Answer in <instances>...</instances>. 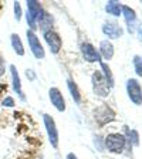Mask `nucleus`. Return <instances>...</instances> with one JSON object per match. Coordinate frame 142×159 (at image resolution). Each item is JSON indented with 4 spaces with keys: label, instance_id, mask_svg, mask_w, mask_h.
<instances>
[{
    "label": "nucleus",
    "instance_id": "1",
    "mask_svg": "<svg viewBox=\"0 0 142 159\" xmlns=\"http://www.w3.org/2000/svg\"><path fill=\"white\" fill-rule=\"evenodd\" d=\"M93 115H94V121L97 122V125H98L99 128H103L107 124H111L112 121H115L117 114L108 104H101V105H98L94 109Z\"/></svg>",
    "mask_w": 142,
    "mask_h": 159
},
{
    "label": "nucleus",
    "instance_id": "2",
    "mask_svg": "<svg viewBox=\"0 0 142 159\" xmlns=\"http://www.w3.org/2000/svg\"><path fill=\"white\" fill-rule=\"evenodd\" d=\"M44 10L43 6L39 3V2H34V0H29L27 2V13H26V19H27V24H29V30L36 33L37 29V23H39L40 17L43 16Z\"/></svg>",
    "mask_w": 142,
    "mask_h": 159
},
{
    "label": "nucleus",
    "instance_id": "3",
    "mask_svg": "<svg viewBox=\"0 0 142 159\" xmlns=\"http://www.w3.org/2000/svg\"><path fill=\"white\" fill-rule=\"evenodd\" d=\"M104 145H105V148L108 149L111 153H117V155H119V153L124 152L125 145H126L125 135L118 134V132L109 134V135H107V138L104 139Z\"/></svg>",
    "mask_w": 142,
    "mask_h": 159
},
{
    "label": "nucleus",
    "instance_id": "4",
    "mask_svg": "<svg viewBox=\"0 0 142 159\" xmlns=\"http://www.w3.org/2000/svg\"><path fill=\"white\" fill-rule=\"evenodd\" d=\"M91 83H93V89L94 94L99 98H105L109 95V87L107 84L105 78H104L103 73L101 71H94L93 75H91Z\"/></svg>",
    "mask_w": 142,
    "mask_h": 159
},
{
    "label": "nucleus",
    "instance_id": "5",
    "mask_svg": "<svg viewBox=\"0 0 142 159\" xmlns=\"http://www.w3.org/2000/svg\"><path fill=\"white\" fill-rule=\"evenodd\" d=\"M43 121H44V126H46L47 131V136H48V141L51 143L54 149L58 148V142H60V135H58V129H57L56 121L51 115L48 114H44L43 115Z\"/></svg>",
    "mask_w": 142,
    "mask_h": 159
},
{
    "label": "nucleus",
    "instance_id": "6",
    "mask_svg": "<svg viewBox=\"0 0 142 159\" xmlns=\"http://www.w3.org/2000/svg\"><path fill=\"white\" fill-rule=\"evenodd\" d=\"M126 93H128L129 99L135 105H142V87L138 80L129 78L126 81Z\"/></svg>",
    "mask_w": 142,
    "mask_h": 159
},
{
    "label": "nucleus",
    "instance_id": "7",
    "mask_svg": "<svg viewBox=\"0 0 142 159\" xmlns=\"http://www.w3.org/2000/svg\"><path fill=\"white\" fill-rule=\"evenodd\" d=\"M27 41H29V47L30 50H31V53H33V56L36 57L37 60H43L44 57H46V51H44V47L41 46V43H40L39 37H37V34L34 33V31H31V30L27 29Z\"/></svg>",
    "mask_w": 142,
    "mask_h": 159
},
{
    "label": "nucleus",
    "instance_id": "8",
    "mask_svg": "<svg viewBox=\"0 0 142 159\" xmlns=\"http://www.w3.org/2000/svg\"><path fill=\"white\" fill-rule=\"evenodd\" d=\"M80 50H81V56H83V58L85 60L87 63H101L103 61L98 50L91 43H81Z\"/></svg>",
    "mask_w": 142,
    "mask_h": 159
},
{
    "label": "nucleus",
    "instance_id": "9",
    "mask_svg": "<svg viewBox=\"0 0 142 159\" xmlns=\"http://www.w3.org/2000/svg\"><path fill=\"white\" fill-rule=\"evenodd\" d=\"M44 40H46V43L48 44L50 47V51L53 54H58L61 47H63V40L60 37L58 33L53 31V30H50L47 33H44Z\"/></svg>",
    "mask_w": 142,
    "mask_h": 159
},
{
    "label": "nucleus",
    "instance_id": "10",
    "mask_svg": "<svg viewBox=\"0 0 142 159\" xmlns=\"http://www.w3.org/2000/svg\"><path fill=\"white\" fill-rule=\"evenodd\" d=\"M48 98L51 101V104L54 105V108L58 111V112H64L66 111V99H64L63 94L57 87H51L48 89Z\"/></svg>",
    "mask_w": 142,
    "mask_h": 159
},
{
    "label": "nucleus",
    "instance_id": "11",
    "mask_svg": "<svg viewBox=\"0 0 142 159\" xmlns=\"http://www.w3.org/2000/svg\"><path fill=\"white\" fill-rule=\"evenodd\" d=\"M103 33L105 34L109 40H117L122 36L124 30L117 21L111 20V21H105V23L103 24Z\"/></svg>",
    "mask_w": 142,
    "mask_h": 159
},
{
    "label": "nucleus",
    "instance_id": "12",
    "mask_svg": "<svg viewBox=\"0 0 142 159\" xmlns=\"http://www.w3.org/2000/svg\"><path fill=\"white\" fill-rule=\"evenodd\" d=\"M10 74H11V85H13V89L14 93L19 95V98L21 101H26V95L23 93V87H21V80H20V75H19V71H17L16 66H10Z\"/></svg>",
    "mask_w": 142,
    "mask_h": 159
},
{
    "label": "nucleus",
    "instance_id": "13",
    "mask_svg": "<svg viewBox=\"0 0 142 159\" xmlns=\"http://www.w3.org/2000/svg\"><path fill=\"white\" fill-rule=\"evenodd\" d=\"M122 16L125 19V23L128 26L129 33H134L135 31V26H136V13L135 10L131 9L126 4H122Z\"/></svg>",
    "mask_w": 142,
    "mask_h": 159
},
{
    "label": "nucleus",
    "instance_id": "14",
    "mask_svg": "<svg viewBox=\"0 0 142 159\" xmlns=\"http://www.w3.org/2000/svg\"><path fill=\"white\" fill-rule=\"evenodd\" d=\"M99 56H101V58L104 60H112L114 57V53H115V48H114L112 43L109 41V40H103L101 43H99V50H98Z\"/></svg>",
    "mask_w": 142,
    "mask_h": 159
},
{
    "label": "nucleus",
    "instance_id": "15",
    "mask_svg": "<svg viewBox=\"0 0 142 159\" xmlns=\"http://www.w3.org/2000/svg\"><path fill=\"white\" fill-rule=\"evenodd\" d=\"M39 27H40V30L43 31V34L44 33H47V31H50L51 30V27H53V17L50 16L47 11H44L43 13V16L40 17V20H39Z\"/></svg>",
    "mask_w": 142,
    "mask_h": 159
},
{
    "label": "nucleus",
    "instance_id": "16",
    "mask_svg": "<svg viewBox=\"0 0 142 159\" xmlns=\"http://www.w3.org/2000/svg\"><path fill=\"white\" fill-rule=\"evenodd\" d=\"M99 66H101V73H103V75H104V78H105L108 87L109 88H112V87L115 85V83H114V75H112V71H111L109 66L107 63H104V61H101Z\"/></svg>",
    "mask_w": 142,
    "mask_h": 159
},
{
    "label": "nucleus",
    "instance_id": "17",
    "mask_svg": "<svg viewBox=\"0 0 142 159\" xmlns=\"http://www.w3.org/2000/svg\"><path fill=\"white\" fill-rule=\"evenodd\" d=\"M67 87H68V91H70V94H71V97H73L74 102L76 104L81 102V93H80V88L71 78L67 80Z\"/></svg>",
    "mask_w": 142,
    "mask_h": 159
},
{
    "label": "nucleus",
    "instance_id": "18",
    "mask_svg": "<svg viewBox=\"0 0 142 159\" xmlns=\"http://www.w3.org/2000/svg\"><path fill=\"white\" fill-rule=\"evenodd\" d=\"M105 10H107V13L112 14L114 17H119L121 14H122V4L118 3V2H115V0H111V2L107 3Z\"/></svg>",
    "mask_w": 142,
    "mask_h": 159
},
{
    "label": "nucleus",
    "instance_id": "19",
    "mask_svg": "<svg viewBox=\"0 0 142 159\" xmlns=\"http://www.w3.org/2000/svg\"><path fill=\"white\" fill-rule=\"evenodd\" d=\"M10 41H11V47H13L14 53L17 54V56H24V47H23V43H21V40H20L19 34H11V37H10Z\"/></svg>",
    "mask_w": 142,
    "mask_h": 159
},
{
    "label": "nucleus",
    "instance_id": "20",
    "mask_svg": "<svg viewBox=\"0 0 142 159\" xmlns=\"http://www.w3.org/2000/svg\"><path fill=\"white\" fill-rule=\"evenodd\" d=\"M125 132H126V136L125 139L128 141V143L131 146H138L139 145V134L138 131H135V129H128L125 128Z\"/></svg>",
    "mask_w": 142,
    "mask_h": 159
},
{
    "label": "nucleus",
    "instance_id": "21",
    "mask_svg": "<svg viewBox=\"0 0 142 159\" xmlns=\"http://www.w3.org/2000/svg\"><path fill=\"white\" fill-rule=\"evenodd\" d=\"M132 64H134V68H135L136 75L142 78V56H134Z\"/></svg>",
    "mask_w": 142,
    "mask_h": 159
},
{
    "label": "nucleus",
    "instance_id": "22",
    "mask_svg": "<svg viewBox=\"0 0 142 159\" xmlns=\"http://www.w3.org/2000/svg\"><path fill=\"white\" fill-rule=\"evenodd\" d=\"M13 9H14V19L17 20V21H20L21 20V4L19 3V2H14L13 3Z\"/></svg>",
    "mask_w": 142,
    "mask_h": 159
},
{
    "label": "nucleus",
    "instance_id": "23",
    "mask_svg": "<svg viewBox=\"0 0 142 159\" xmlns=\"http://www.w3.org/2000/svg\"><path fill=\"white\" fill-rule=\"evenodd\" d=\"M3 105L4 107H14V99L11 97H6L3 99Z\"/></svg>",
    "mask_w": 142,
    "mask_h": 159
},
{
    "label": "nucleus",
    "instance_id": "24",
    "mask_svg": "<svg viewBox=\"0 0 142 159\" xmlns=\"http://www.w3.org/2000/svg\"><path fill=\"white\" fill-rule=\"evenodd\" d=\"M4 73H6V66H4V61L3 58L0 57V77H3Z\"/></svg>",
    "mask_w": 142,
    "mask_h": 159
},
{
    "label": "nucleus",
    "instance_id": "25",
    "mask_svg": "<svg viewBox=\"0 0 142 159\" xmlns=\"http://www.w3.org/2000/svg\"><path fill=\"white\" fill-rule=\"evenodd\" d=\"M67 159H78V158H77V155H76V153L70 152L68 155H67Z\"/></svg>",
    "mask_w": 142,
    "mask_h": 159
},
{
    "label": "nucleus",
    "instance_id": "26",
    "mask_svg": "<svg viewBox=\"0 0 142 159\" xmlns=\"http://www.w3.org/2000/svg\"><path fill=\"white\" fill-rule=\"evenodd\" d=\"M141 36H142V31H141Z\"/></svg>",
    "mask_w": 142,
    "mask_h": 159
}]
</instances>
